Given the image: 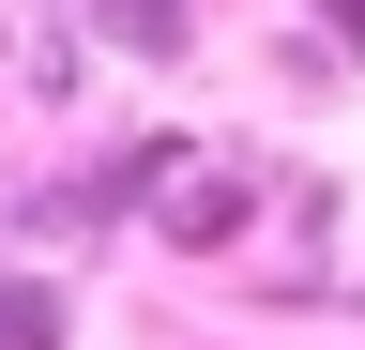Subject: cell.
<instances>
[{
  "label": "cell",
  "mask_w": 365,
  "mask_h": 350,
  "mask_svg": "<svg viewBox=\"0 0 365 350\" xmlns=\"http://www.w3.org/2000/svg\"><path fill=\"white\" fill-rule=\"evenodd\" d=\"M244 229H259V183H244V168H213V183H182V198L153 213V244H168V259H228Z\"/></svg>",
  "instance_id": "2"
},
{
  "label": "cell",
  "mask_w": 365,
  "mask_h": 350,
  "mask_svg": "<svg viewBox=\"0 0 365 350\" xmlns=\"http://www.w3.org/2000/svg\"><path fill=\"white\" fill-rule=\"evenodd\" d=\"M304 31H319L335 61H365V0H304Z\"/></svg>",
  "instance_id": "4"
},
{
  "label": "cell",
  "mask_w": 365,
  "mask_h": 350,
  "mask_svg": "<svg viewBox=\"0 0 365 350\" xmlns=\"http://www.w3.org/2000/svg\"><path fill=\"white\" fill-rule=\"evenodd\" d=\"M76 31L168 76V61H198V31H213V16H198V0H76Z\"/></svg>",
  "instance_id": "1"
},
{
  "label": "cell",
  "mask_w": 365,
  "mask_h": 350,
  "mask_svg": "<svg viewBox=\"0 0 365 350\" xmlns=\"http://www.w3.org/2000/svg\"><path fill=\"white\" fill-rule=\"evenodd\" d=\"M76 320H61V289H16V274H0V350H61Z\"/></svg>",
  "instance_id": "3"
}]
</instances>
